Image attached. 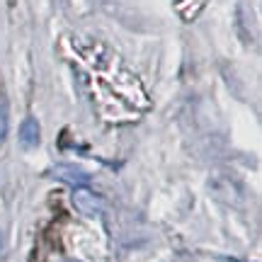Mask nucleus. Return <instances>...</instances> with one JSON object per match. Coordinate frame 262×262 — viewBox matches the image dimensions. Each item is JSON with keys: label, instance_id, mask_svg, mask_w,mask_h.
Masks as SVG:
<instances>
[{"label": "nucleus", "instance_id": "obj_1", "mask_svg": "<svg viewBox=\"0 0 262 262\" xmlns=\"http://www.w3.org/2000/svg\"><path fill=\"white\" fill-rule=\"evenodd\" d=\"M73 206L85 216H100L104 211V196L97 194L88 185L73 187Z\"/></svg>", "mask_w": 262, "mask_h": 262}, {"label": "nucleus", "instance_id": "obj_2", "mask_svg": "<svg viewBox=\"0 0 262 262\" xmlns=\"http://www.w3.org/2000/svg\"><path fill=\"white\" fill-rule=\"evenodd\" d=\"M54 178L66 182V185H73V187H80V185L90 182V175L85 170L75 168V165H56L54 168Z\"/></svg>", "mask_w": 262, "mask_h": 262}, {"label": "nucleus", "instance_id": "obj_3", "mask_svg": "<svg viewBox=\"0 0 262 262\" xmlns=\"http://www.w3.org/2000/svg\"><path fill=\"white\" fill-rule=\"evenodd\" d=\"M19 143H22V148H37L39 141H41V134H39V122L34 119V117H27L25 122H22V126H19Z\"/></svg>", "mask_w": 262, "mask_h": 262}, {"label": "nucleus", "instance_id": "obj_4", "mask_svg": "<svg viewBox=\"0 0 262 262\" xmlns=\"http://www.w3.org/2000/svg\"><path fill=\"white\" fill-rule=\"evenodd\" d=\"M5 136H8V102L0 95V143L5 141Z\"/></svg>", "mask_w": 262, "mask_h": 262}]
</instances>
